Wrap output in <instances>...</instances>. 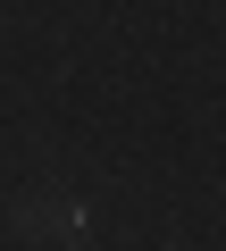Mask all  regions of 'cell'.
<instances>
[{
    "label": "cell",
    "instance_id": "1",
    "mask_svg": "<svg viewBox=\"0 0 226 251\" xmlns=\"http://www.w3.org/2000/svg\"><path fill=\"white\" fill-rule=\"evenodd\" d=\"M17 226H25V234H42V243H67V251H84V243H92V209H84V201H59V193L25 201V209H17Z\"/></svg>",
    "mask_w": 226,
    "mask_h": 251
}]
</instances>
